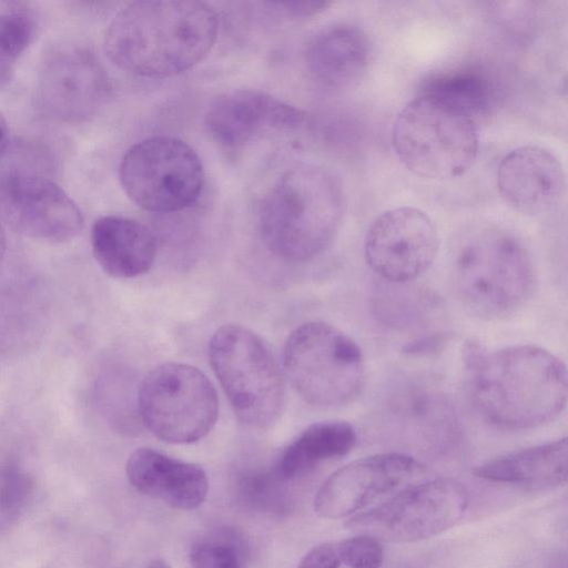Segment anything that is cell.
<instances>
[{
	"label": "cell",
	"instance_id": "obj_10",
	"mask_svg": "<svg viewBox=\"0 0 568 568\" xmlns=\"http://www.w3.org/2000/svg\"><path fill=\"white\" fill-rule=\"evenodd\" d=\"M468 503L466 487L456 479L419 480L353 516L346 526L378 540L414 542L452 528L463 518Z\"/></svg>",
	"mask_w": 568,
	"mask_h": 568
},
{
	"label": "cell",
	"instance_id": "obj_11",
	"mask_svg": "<svg viewBox=\"0 0 568 568\" xmlns=\"http://www.w3.org/2000/svg\"><path fill=\"white\" fill-rule=\"evenodd\" d=\"M439 250V235L433 220L413 206H398L381 213L367 230L364 254L379 277L394 284L424 274Z\"/></svg>",
	"mask_w": 568,
	"mask_h": 568
},
{
	"label": "cell",
	"instance_id": "obj_2",
	"mask_svg": "<svg viewBox=\"0 0 568 568\" xmlns=\"http://www.w3.org/2000/svg\"><path fill=\"white\" fill-rule=\"evenodd\" d=\"M219 31L217 13L192 0L135 1L109 23L104 49L120 69L144 78L182 73L211 51Z\"/></svg>",
	"mask_w": 568,
	"mask_h": 568
},
{
	"label": "cell",
	"instance_id": "obj_26",
	"mask_svg": "<svg viewBox=\"0 0 568 568\" xmlns=\"http://www.w3.org/2000/svg\"><path fill=\"white\" fill-rule=\"evenodd\" d=\"M284 483L274 469L251 471L240 477L239 490L250 506L260 510L280 513L285 507Z\"/></svg>",
	"mask_w": 568,
	"mask_h": 568
},
{
	"label": "cell",
	"instance_id": "obj_7",
	"mask_svg": "<svg viewBox=\"0 0 568 568\" xmlns=\"http://www.w3.org/2000/svg\"><path fill=\"white\" fill-rule=\"evenodd\" d=\"M283 367L300 396L316 406L352 402L365 381L359 346L323 322L304 323L291 333L283 349Z\"/></svg>",
	"mask_w": 568,
	"mask_h": 568
},
{
	"label": "cell",
	"instance_id": "obj_34",
	"mask_svg": "<svg viewBox=\"0 0 568 568\" xmlns=\"http://www.w3.org/2000/svg\"><path fill=\"white\" fill-rule=\"evenodd\" d=\"M6 250H7V242H6V235H4V232L0 225V265L4 258V255H6Z\"/></svg>",
	"mask_w": 568,
	"mask_h": 568
},
{
	"label": "cell",
	"instance_id": "obj_22",
	"mask_svg": "<svg viewBox=\"0 0 568 568\" xmlns=\"http://www.w3.org/2000/svg\"><path fill=\"white\" fill-rule=\"evenodd\" d=\"M390 407L399 423L426 436L454 433V412L445 398L434 390L409 386L395 396Z\"/></svg>",
	"mask_w": 568,
	"mask_h": 568
},
{
	"label": "cell",
	"instance_id": "obj_25",
	"mask_svg": "<svg viewBox=\"0 0 568 568\" xmlns=\"http://www.w3.org/2000/svg\"><path fill=\"white\" fill-rule=\"evenodd\" d=\"M190 561L192 568H244V547L236 536H213L192 546Z\"/></svg>",
	"mask_w": 568,
	"mask_h": 568
},
{
	"label": "cell",
	"instance_id": "obj_30",
	"mask_svg": "<svg viewBox=\"0 0 568 568\" xmlns=\"http://www.w3.org/2000/svg\"><path fill=\"white\" fill-rule=\"evenodd\" d=\"M270 8L291 18H308L316 16L329 7L328 1L304 0V1H284L267 2Z\"/></svg>",
	"mask_w": 568,
	"mask_h": 568
},
{
	"label": "cell",
	"instance_id": "obj_29",
	"mask_svg": "<svg viewBox=\"0 0 568 568\" xmlns=\"http://www.w3.org/2000/svg\"><path fill=\"white\" fill-rule=\"evenodd\" d=\"M341 564L337 544L322 542L302 558L297 568H339Z\"/></svg>",
	"mask_w": 568,
	"mask_h": 568
},
{
	"label": "cell",
	"instance_id": "obj_20",
	"mask_svg": "<svg viewBox=\"0 0 568 568\" xmlns=\"http://www.w3.org/2000/svg\"><path fill=\"white\" fill-rule=\"evenodd\" d=\"M567 438L523 448L491 458L474 469L478 478L521 486L549 489L567 480Z\"/></svg>",
	"mask_w": 568,
	"mask_h": 568
},
{
	"label": "cell",
	"instance_id": "obj_15",
	"mask_svg": "<svg viewBox=\"0 0 568 568\" xmlns=\"http://www.w3.org/2000/svg\"><path fill=\"white\" fill-rule=\"evenodd\" d=\"M306 113L267 92L239 89L212 101L204 116L210 138L225 149H239L271 132L294 131Z\"/></svg>",
	"mask_w": 568,
	"mask_h": 568
},
{
	"label": "cell",
	"instance_id": "obj_23",
	"mask_svg": "<svg viewBox=\"0 0 568 568\" xmlns=\"http://www.w3.org/2000/svg\"><path fill=\"white\" fill-rule=\"evenodd\" d=\"M422 92L453 103L476 121L488 112L493 102L490 82L481 72L473 69L437 74L425 83Z\"/></svg>",
	"mask_w": 568,
	"mask_h": 568
},
{
	"label": "cell",
	"instance_id": "obj_12",
	"mask_svg": "<svg viewBox=\"0 0 568 568\" xmlns=\"http://www.w3.org/2000/svg\"><path fill=\"white\" fill-rule=\"evenodd\" d=\"M0 215L21 234L49 243L68 242L83 226L80 209L62 187L27 172L0 176Z\"/></svg>",
	"mask_w": 568,
	"mask_h": 568
},
{
	"label": "cell",
	"instance_id": "obj_16",
	"mask_svg": "<svg viewBox=\"0 0 568 568\" xmlns=\"http://www.w3.org/2000/svg\"><path fill=\"white\" fill-rule=\"evenodd\" d=\"M496 184L500 196L521 214L537 216L552 210L565 191L559 160L537 145L517 148L498 164Z\"/></svg>",
	"mask_w": 568,
	"mask_h": 568
},
{
	"label": "cell",
	"instance_id": "obj_4",
	"mask_svg": "<svg viewBox=\"0 0 568 568\" xmlns=\"http://www.w3.org/2000/svg\"><path fill=\"white\" fill-rule=\"evenodd\" d=\"M392 144L413 174L450 180L466 173L476 161L477 121L453 103L420 92L396 116Z\"/></svg>",
	"mask_w": 568,
	"mask_h": 568
},
{
	"label": "cell",
	"instance_id": "obj_27",
	"mask_svg": "<svg viewBox=\"0 0 568 568\" xmlns=\"http://www.w3.org/2000/svg\"><path fill=\"white\" fill-rule=\"evenodd\" d=\"M33 480L17 465H7L0 471V524L18 519L28 505Z\"/></svg>",
	"mask_w": 568,
	"mask_h": 568
},
{
	"label": "cell",
	"instance_id": "obj_1",
	"mask_svg": "<svg viewBox=\"0 0 568 568\" xmlns=\"http://www.w3.org/2000/svg\"><path fill=\"white\" fill-rule=\"evenodd\" d=\"M465 364L476 410L498 428H536L552 422L566 407V365L545 348L514 345L487 351L470 344Z\"/></svg>",
	"mask_w": 568,
	"mask_h": 568
},
{
	"label": "cell",
	"instance_id": "obj_31",
	"mask_svg": "<svg viewBox=\"0 0 568 568\" xmlns=\"http://www.w3.org/2000/svg\"><path fill=\"white\" fill-rule=\"evenodd\" d=\"M444 339V336L440 334L423 336L409 342L403 351L414 355L433 353L442 348Z\"/></svg>",
	"mask_w": 568,
	"mask_h": 568
},
{
	"label": "cell",
	"instance_id": "obj_33",
	"mask_svg": "<svg viewBox=\"0 0 568 568\" xmlns=\"http://www.w3.org/2000/svg\"><path fill=\"white\" fill-rule=\"evenodd\" d=\"M547 568H567L566 555L564 552L556 554L550 560Z\"/></svg>",
	"mask_w": 568,
	"mask_h": 568
},
{
	"label": "cell",
	"instance_id": "obj_24",
	"mask_svg": "<svg viewBox=\"0 0 568 568\" xmlns=\"http://www.w3.org/2000/svg\"><path fill=\"white\" fill-rule=\"evenodd\" d=\"M34 32L36 23L30 14L21 11L0 13V87L10 78Z\"/></svg>",
	"mask_w": 568,
	"mask_h": 568
},
{
	"label": "cell",
	"instance_id": "obj_8",
	"mask_svg": "<svg viewBox=\"0 0 568 568\" xmlns=\"http://www.w3.org/2000/svg\"><path fill=\"white\" fill-rule=\"evenodd\" d=\"M142 423L159 439L191 444L205 437L219 416L216 390L199 368L182 363L154 367L138 392Z\"/></svg>",
	"mask_w": 568,
	"mask_h": 568
},
{
	"label": "cell",
	"instance_id": "obj_6",
	"mask_svg": "<svg viewBox=\"0 0 568 568\" xmlns=\"http://www.w3.org/2000/svg\"><path fill=\"white\" fill-rule=\"evenodd\" d=\"M212 368L241 423L252 428L273 424L284 402V382L267 344L241 325H224L209 345Z\"/></svg>",
	"mask_w": 568,
	"mask_h": 568
},
{
	"label": "cell",
	"instance_id": "obj_35",
	"mask_svg": "<svg viewBox=\"0 0 568 568\" xmlns=\"http://www.w3.org/2000/svg\"><path fill=\"white\" fill-rule=\"evenodd\" d=\"M146 568H171L163 559L152 560Z\"/></svg>",
	"mask_w": 568,
	"mask_h": 568
},
{
	"label": "cell",
	"instance_id": "obj_32",
	"mask_svg": "<svg viewBox=\"0 0 568 568\" xmlns=\"http://www.w3.org/2000/svg\"><path fill=\"white\" fill-rule=\"evenodd\" d=\"M9 142V129L4 116L0 112V160L6 153Z\"/></svg>",
	"mask_w": 568,
	"mask_h": 568
},
{
	"label": "cell",
	"instance_id": "obj_21",
	"mask_svg": "<svg viewBox=\"0 0 568 568\" xmlns=\"http://www.w3.org/2000/svg\"><path fill=\"white\" fill-rule=\"evenodd\" d=\"M356 440V432L347 422L314 423L287 445L273 469L282 480L288 481L324 462L347 455Z\"/></svg>",
	"mask_w": 568,
	"mask_h": 568
},
{
	"label": "cell",
	"instance_id": "obj_13",
	"mask_svg": "<svg viewBox=\"0 0 568 568\" xmlns=\"http://www.w3.org/2000/svg\"><path fill=\"white\" fill-rule=\"evenodd\" d=\"M39 94L47 111L68 122L99 112L109 98V77L93 52L78 44L52 47L39 71Z\"/></svg>",
	"mask_w": 568,
	"mask_h": 568
},
{
	"label": "cell",
	"instance_id": "obj_17",
	"mask_svg": "<svg viewBox=\"0 0 568 568\" xmlns=\"http://www.w3.org/2000/svg\"><path fill=\"white\" fill-rule=\"evenodd\" d=\"M371 61V43L359 28L335 23L307 42L304 64L311 80L322 89L338 91L356 84Z\"/></svg>",
	"mask_w": 568,
	"mask_h": 568
},
{
	"label": "cell",
	"instance_id": "obj_18",
	"mask_svg": "<svg viewBox=\"0 0 568 568\" xmlns=\"http://www.w3.org/2000/svg\"><path fill=\"white\" fill-rule=\"evenodd\" d=\"M125 473L139 491L176 509L197 508L209 490L207 476L199 465L150 447L138 448L130 455Z\"/></svg>",
	"mask_w": 568,
	"mask_h": 568
},
{
	"label": "cell",
	"instance_id": "obj_9",
	"mask_svg": "<svg viewBox=\"0 0 568 568\" xmlns=\"http://www.w3.org/2000/svg\"><path fill=\"white\" fill-rule=\"evenodd\" d=\"M204 180L195 150L183 140L168 135L135 143L120 165L124 192L150 212L170 213L190 207L200 197Z\"/></svg>",
	"mask_w": 568,
	"mask_h": 568
},
{
	"label": "cell",
	"instance_id": "obj_3",
	"mask_svg": "<svg viewBox=\"0 0 568 568\" xmlns=\"http://www.w3.org/2000/svg\"><path fill=\"white\" fill-rule=\"evenodd\" d=\"M345 214V193L337 175L313 163L285 171L266 192L260 232L266 247L292 262L311 261L334 241Z\"/></svg>",
	"mask_w": 568,
	"mask_h": 568
},
{
	"label": "cell",
	"instance_id": "obj_14",
	"mask_svg": "<svg viewBox=\"0 0 568 568\" xmlns=\"http://www.w3.org/2000/svg\"><path fill=\"white\" fill-rule=\"evenodd\" d=\"M424 474L423 465L406 454L382 453L363 457L325 480L315 496L314 507L321 517L342 518L419 481Z\"/></svg>",
	"mask_w": 568,
	"mask_h": 568
},
{
	"label": "cell",
	"instance_id": "obj_19",
	"mask_svg": "<svg viewBox=\"0 0 568 568\" xmlns=\"http://www.w3.org/2000/svg\"><path fill=\"white\" fill-rule=\"evenodd\" d=\"M91 246L100 267L115 278L148 272L156 252L152 232L139 221L121 215H104L94 222Z\"/></svg>",
	"mask_w": 568,
	"mask_h": 568
},
{
	"label": "cell",
	"instance_id": "obj_28",
	"mask_svg": "<svg viewBox=\"0 0 568 568\" xmlns=\"http://www.w3.org/2000/svg\"><path fill=\"white\" fill-rule=\"evenodd\" d=\"M381 540L364 534H356L337 544L341 561L348 568H381L384 550Z\"/></svg>",
	"mask_w": 568,
	"mask_h": 568
},
{
	"label": "cell",
	"instance_id": "obj_5",
	"mask_svg": "<svg viewBox=\"0 0 568 568\" xmlns=\"http://www.w3.org/2000/svg\"><path fill=\"white\" fill-rule=\"evenodd\" d=\"M537 276L523 243L498 230H483L458 250L453 285L470 312L497 318L521 307L534 294Z\"/></svg>",
	"mask_w": 568,
	"mask_h": 568
}]
</instances>
